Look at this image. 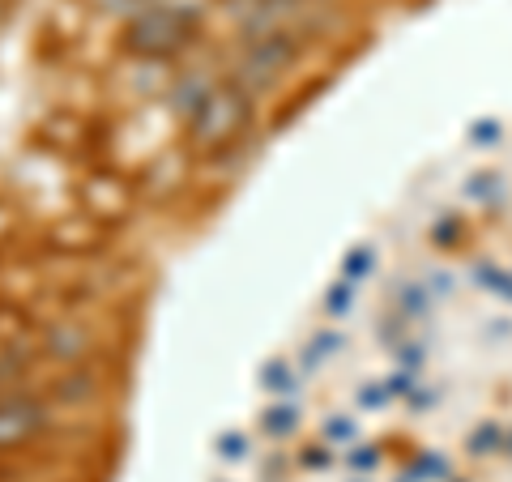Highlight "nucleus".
Segmentation results:
<instances>
[{"mask_svg": "<svg viewBox=\"0 0 512 482\" xmlns=\"http://www.w3.org/2000/svg\"><path fill=\"white\" fill-rule=\"evenodd\" d=\"M397 312H402L406 320L431 312V291H427V286H419V282L402 286V291H397Z\"/></svg>", "mask_w": 512, "mask_h": 482, "instance_id": "9b49d317", "label": "nucleus"}, {"mask_svg": "<svg viewBox=\"0 0 512 482\" xmlns=\"http://www.w3.org/2000/svg\"><path fill=\"white\" fill-rule=\"evenodd\" d=\"M218 453H222V461H244L248 457V436L244 431H227V436L218 440Z\"/></svg>", "mask_w": 512, "mask_h": 482, "instance_id": "2eb2a0df", "label": "nucleus"}, {"mask_svg": "<svg viewBox=\"0 0 512 482\" xmlns=\"http://www.w3.org/2000/svg\"><path fill=\"white\" fill-rule=\"evenodd\" d=\"M504 453H508V457H512V431H508V448H504Z\"/></svg>", "mask_w": 512, "mask_h": 482, "instance_id": "412c9836", "label": "nucleus"}, {"mask_svg": "<svg viewBox=\"0 0 512 482\" xmlns=\"http://www.w3.org/2000/svg\"><path fill=\"white\" fill-rule=\"evenodd\" d=\"M355 436H359V427H355V419H346V414L325 427V440L329 444H342V440H355Z\"/></svg>", "mask_w": 512, "mask_h": 482, "instance_id": "f3484780", "label": "nucleus"}, {"mask_svg": "<svg viewBox=\"0 0 512 482\" xmlns=\"http://www.w3.org/2000/svg\"><path fill=\"white\" fill-rule=\"evenodd\" d=\"M295 427H299V410H295V401H278V406H269V410L261 414V431H265V436H274V440L291 436Z\"/></svg>", "mask_w": 512, "mask_h": 482, "instance_id": "39448f33", "label": "nucleus"}, {"mask_svg": "<svg viewBox=\"0 0 512 482\" xmlns=\"http://www.w3.org/2000/svg\"><path fill=\"white\" fill-rule=\"evenodd\" d=\"M402 482H410V478H402Z\"/></svg>", "mask_w": 512, "mask_h": 482, "instance_id": "5701e85b", "label": "nucleus"}, {"mask_svg": "<svg viewBox=\"0 0 512 482\" xmlns=\"http://www.w3.org/2000/svg\"><path fill=\"white\" fill-rule=\"evenodd\" d=\"M406 478H410V482H419V478H427V482H448L453 474H448V461H444L440 453H419V457L410 461Z\"/></svg>", "mask_w": 512, "mask_h": 482, "instance_id": "9d476101", "label": "nucleus"}, {"mask_svg": "<svg viewBox=\"0 0 512 482\" xmlns=\"http://www.w3.org/2000/svg\"><path fill=\"white\" fill-rule=\"evenodd\" d=\"M474 282L483 286V291L500 295L504 303H512V269H500V265H478V269H474Z\"/></svg>", "mask_w": 512, "mask_h": 482, "instance_id": "1a4fd4ad", "label": "nucleus"}, {"mask_svg": "<svg viewBox=\"0 0 512 482\" xmlns=\"http://www.w3.org/2000/svg\"><path fill=\"white\" fill-rule=\"evenodd\" d=\"M466 448L474 457H491V453H504L508 448V431L500 423H478L474 427V436L466 440Z\"/></svg>", "mask_w": 512, "mask_h": 482, "instance_id": "423d86ee", "label": "nucleus"}, {"mask_svg": "<svg viewBox=\"0 0 512 482\" xmlns=\"http://www.w3.org/2000/svg\"><path fill=\"white\" fill-rule=\"evenodd\" d=\"M261 384H265L269 393H278V397H295V393H299V376H295V367H291V363H282V359L265 363Z\"/></svg>", "mask_w": 512, "mask_h": 482, "instance_id": "0eeeda50", "label": "nucleus"}, {"mask_svg": "<svg viewBox=\"0 0 512 482\" xmlns=\"http://www.w3.org/2000/svg\"><path fill=\"white\" fill-rule=\"evenodd\" d=\"M350 303H355V286H350V282H338V286H333V291L325 295V312H329V316H346V312H350Z\"/></svg>", "mask_w": 512, "mask_h": 482, "instance_id": "4468645a", "label": "nucleus"}, {"mask_svg": "<svg viewBox=\"0 0 512 482\" xmlns=\"http://www.w3.org/2000/svg\"><path fill=\"white\" fill-rule=\"evenodd\" d=\"M82 342H86V337H82V333H73V329H64V333H56V337H52L56 355H64V359H73L77 350H82Z\"/></svg>", "mask_w": 512, "mask_h": 482, "instance_id": "a211bd4d", "label": "nucleus"}, {"mask_svg": "<svg viewBox=\"0 0 512 482\" xmlns=\"http://www.w3.org/2000/svg\"><path fill=\"white\" fill-rule=\"evenodd\" d=\"M43 423H47L43 401H35V397H9V401H0V448H13V444L30 440Z\"/></svg>", "mask_w": 512, "mask_h": 482, "instance_id": "7ed1b4c3", "label": "nucleus"}, {"mask_svg": "<svg viewBox=\"0 0 512 482\" xmlns=\"http://www.w3.org/2000/svg\"><path fill=\"white\" fill-rule=\"evenodd\" d=\"M376 269V248H350L346 252V261H342V282H350V286H359L367 273Z\"/></svg>", "mask_w": 512, "mask_h": 482, "instance_id": "6e6552de", "label": "nucleus"}, {"mask_svg": "<svg viewBox=\"0 0 512 482\" xmlns=\"http://www.w3.org/2000/svg\"><path fill=\"white\" fill-rule=\"evenodd\" d=\"M295 52H299V43H295L291 30H282V26L269 30V35H261V39H248V56H244V64H239L235 82L244 86L248 94L269 90L286 69H291Z\"/></svg>", "mask_w": 512, "mask_h": 482, "instance_id": "f257e3e1", "label": "nucleus"}, {"mask_svg": "<svg viewBox=\"0 0 512 482\" xmlns=\"http://www.w3.org/2000/svg\"><path fill=\"white\" fill-rule=\"evenodd\" d=\"M355 482H367V478H355Z\"/></svg>", "mask_w": 512, "mask_h": 482, "instance_id": "4be33fe9", "label": "nucleus"}, {"mask_svg": "<svg viewBox=\"0 0 512 482\" xmlns=\"http://www.w3.org/2000/svg\"><path fill=\"white\" fill-rule=\"evenodd\" d=\"M350 465H355V470H363V474H372L376 470V465H380V453H376V448H359L355 444V453H350Z\"/></svg>", "mask_w": 512, "mask_h": 482, "instance_id": "6ab92c4d", "label": "nucleus"}, {"mask_svg": "<svg viewBox=\"0 0 512 482\" xmlns=\"http://www.w3.org/2000/svg\"><path fill=\"white\" fill-rule=\"evenodd\" d=\"M342 350V333H316L312 346L303 350V367H316L320 359H333Z\"/></svg>", "mask_w": 512, "mask_h": 482, "instance_id": "f8f14e48", "label": "nucleus"}, {"mask_svg": "<svg viewBox=\"0 0 512 482\" xmlns=\"http://www.w3.org/2000/svg\"><path fill=\"white\" fill-rule=\"evenodd\" d=\"M248 111H252V94L239 82H227L205 99V107L197 116H192V128H197L201 141H218V137H231L235 128L248 120Z\"/></svg>", "mask_w": 512, "mask_h": 482, "instance_id": "f03ea898", "label": "nucleus"}, {"mask_svg": "<svg viewBox=\"0 0 512 482\" xmlns=\"http://www.w3.org/2000/svg\"><path fill=\"white\" fill-rule=\"evenodd\" d=\"M384 401H389V389H384V384H367V389L359 393L363 410H376V406H384Z\"/></svg>", "mask_w": 512, "mask_h": 482, "instance_id": "aec40b11", "label": "nucleus"}, {"mask_svg": "<svg viewBox=\"0 0 512 482\" xmlns=\"http://www.w3.org/2000/svg\"><path fill=\"white\" fill-rule=\"evenodd\" d=\"M393 350H397V359H402V372H414V376H419V367L427 363V350H423L419 342H397Z\"/></svg>", "mask_w": 512, "mask_h": 482, "instance_id": "dca6fc26", "label": "nucleus"}, {"mask_svg": "<svg viewBox=\"0 0 512 482\" xmlns=\"http://www.w3.org/2000/svg\"><path fill=\"white\" fill-rule=\"evenodd\" d=\"M500 137H504V124L500 120H478L470 128V141L478 150H491V146H500Z\"/></svg>", "mask_w": 512, "mask_h": 482, "instance_id": "ddd939ff", "label": "nucleus"}, {"mask_svg": "<svg viewBox=\"0 0 512 482\" xmlns=\"http://www.w3.org/2000/svg\"><path fill=\"white\" fill-rule=\"evenodd\" d=\"M504 188H508V184H504L500 171H474L470 184L461 188V197L474 201V205H495V201L504 197Z\"/></svg>", "mask_w": 512, "mask_h": 482, "instance_id": "20e7f679", "label": "nucleus"}]
</instances>
